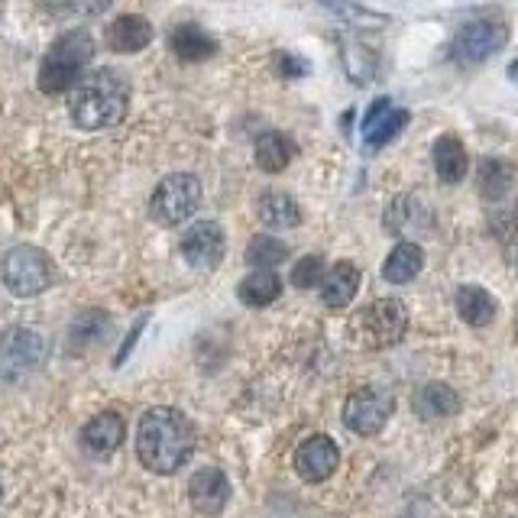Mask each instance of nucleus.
I'll list each match as a JSON object with an SVG mask.
<instances>
[{
	"label": "nucleus",
	"mask_w": 518,
	"mask_h": 518,
	"mask_svg": "<svg viewBox=\"0 0 518 518\" xmlns=\"http://www.w3.org/2000/svg\"><path fill=\"white\" fill-rule=\"evenodd\" d=\"M276 62H279V65H285V68H282L285 75H305V72H308V62H302V59H292V56H279Z\"/></svg>",
	"instance_id": "nucleus-34"
},
{
	"label": "nucleus",
	"mask_w": 518,
	"mask_h": 518,
	"mask_svg": "<svg viewBox=\"0 0 518 518\" xmlns=\"http://www.w3.org/2000/svg\"><path fill=\"white\" fill-rule=\"evenodd\" d=\"M421 269H425V250H421L418 243H412V240H402L399 247H395V250L386 256L383 276H386V282H392V285H405V282H412Z\"/></svg>",
	"instance_id": "nucleus-21"
},
{
	"label": "nucleus",
	"mask_w": 518,
	"mask_h": 518,
	"mask_svg": "<svg viewBox=\"0 0 518 518\" xmlns=\"http://www.w3.org/2000/svg\"><path fill=\"white\" fill-rule=\"evenodd\" d=\"M68 111L81 130L117 127L130 111V81L117 68H94L91 75L75 81L68 94Z\"/></svg>",
	"instance_id": "nucleus-2"
},
{
	"label": "nucleus",
	"mask_w": 518,
	"mask_h": 518,
	"mask_svg": "<svg viewBox=\"0 0 518 518\" xmlns=\"http://www.w3.org/2000/svg\"><path fill=\"white\" fill-rule=\"evenodd\" d=\"M201 195H204V188L192 172L166 175V179L156 185L153 198H149V217L162 227L185 224L188 217H195Z\"/></svg>",
	"instance_id": "nucleus-5"
},
{
	"label": "nucleus",
	"mask_w": 518,
	"mask_h": 518,
	"mask_svg": "<svg viewBox=\"0 0 518 518\" xmlns=\"http://www.w3.org/2000/svg\"><path fill=\"white\" fill-rule=\"evenodd\" d=\"M506 43H509V26L502 20H473L457 30L451 43V56L457 65H480L506 49Z\"/></svg>",
	"instance_id": "nucleus-7"
},
{
	"label": "nucleus",
	"mask_w": 518,
	"mask_h": 518,
	"mask_svg": "<svg viewBox=\"0 0 518 518\" xmlns=\"http://www.w3.org/2000/svg\"><path fill=\"white\" fill-rule=\"evenodd\" d=\"M107 46L114 52H124V56H133V52H143L149 43H153V23L140 13H124L117 17L111 26H107Z\"/></svg>",
	"instance_id": "nucleus-14"
},
{
	"label": "nucleus",
	"mask_w": 518,
	"mask_h": 518,
	"mask_svg": "<svg viewBox=\"0 0 518 518\" xmlns=\"http://www.w3.org/2000/svg\"><path fill=\"white\" fill-rule=\"evenodd\" d=\"M104 331H107V318L98 315V311H88V315H81L72 324V347L75 350H85L91 344H98Z\"/></svg>",
	"instance_id": "nucleus-28"
},
{
	"label": "nucleus",
	"mask_w": 518,
	"mask_h": 518,
	"mask_svg": "<svg viewBox=\"0 0 518 518\" xmlns=\"http://www.w3.org/2000/svg\"><path fill=\"white\" fill-rule=\"evenodd\" d=\"M392 412H395L392 392L379 389V386H366V389H357L347 399V405H344V425L353 434H360V438H373V434H379L389 425Z\"/></svg>",
	"instance_id": "nucleus-8"
},
{
	"label": "nucleus",
	"mask_w": 518,
	"mask_h": 518,
	"mask_svg": "<svg viewBox=\"0 0 518 518\" xmlns=\"http://www.w3.org/2000/svg\"><path fill=\"white\" fill-rule=\"evenodd\" d=\"M179 250L185 256L188 266L195 269H214L224 259V230L214 221H198L185 230V237L179 243Z\"/></svg>",
	"instance_id": "nucleus-9"
},
{
	"label": "nucleus",
	"mask_w": 518,
	"mask_h": 518,
	"mask_svg": "<svg viewBox=\"0 0 518 518\" xmlns=\"http://www.w3.org/2000/svg\"><path fill=\"white\" fill-rule=\"evenodd\" d=\"M509 78L515 81V85H518V59H515V62L509 65Z\"/></svg>",
	"instance_id": "nucleus-35"
},
{
	"label": "nucleus",
	"mask_w": 518,
	"mask_h": 518,
	"mask_svg": "<svg viewBox=\"0 0 518 518\" xmlns=\"http://www.w3.org/2000/svg\"><path fill=\"white\" fill-rule=\"evenodd\" d=\"M195 425L179 408H149L136 428V457L146 470L169 476L182 470L195 454Z\"/></svg>",
	"instance_id": "nucleus-1"
},
{
	"label": "nucleus",
	"mask_w": 518,
	"mask_h": 518,
	"mask_svg": "<svg viewBox=\"0 0 518 518\" xmlns=\"http://www.w3.org/2000/svg\"><path fill=\"white\" fill-rule=\"evenodd\" d=\"M124 431H127V425L117 412H101L81 428V447L94 457H107L124 444Z\"/></svg>",
	"instance_id": "nucleus-13"
},
{
	"label": "nucleus",
	"mask_w": 518,
	"mask_h": 518,
	"mask_svg": "<svg viewBox=\"0 0 518 518\" xmlns=\"http://www.w3.org/2000/svg\"><path fill=\"white\" fill-rule=\"evenodd\" d=\"M337 467H340V451H337L334 438H327V434H315V438H308L295 454V470L305 483L331 480V476L337 473Z\"/></svg>",
	"instance_id": "nucleus-10"
},
{
	"label": "nucleus",
	"mask_w": 518,
	"mask_h": 518,
	"mask_svg": "<svg viewBox=\"0 0 518 518\" xmlns=\"http://www.w3.org/2000/svg\"><path fill=\"white\" fill-rule=\"evenodd\" d=\"M237 295L243 305L250 308H266L282 295V279L272 269H256L253 276H247L237 285Z\"/></svg>",
	"instance_id": "nucleus-25"
},
{
	"label": "nucleus",
	"mask_w": 518,
	"mask_h": 518,
	"mask_svg": "<svg viewBox=\"0 0 518 518\" xmlns=\"http://www.w3.org/2000/svg\"><path fill=\"white\" fill-rule=\"evenodd\" d=\"M188 499H192V506L198 515H221L230 502V480L224 476V470L217 467H201L198 473H192V480H188Z\"/></svg>",
	"instance_id": "nucleus-11"
},
{
	"label": "nucleus",
	"mask_w": 518,
	"mask_h": 518,
	"mask_svg": "<svg viewBox=\"0 0 518 518\" xmlns=\"http://www.w3.org/2000/svg\"><path fill=\"white\" fill-rule=\"evenodd\" d=\"M43 340H39V334L33 331H23V327H17V331H7L4 337H0V366L4 370H33V366L43 360Z\"/></svg>",
	"instance_id": "nucleus-12"
},
{
	"label": "nucleus",
	"mask_w": 518,
	"mask_h": 518,
	"mask_svg": "<svg viewBox=\"0 0 518 518\" xmlns=\"http://www.w3.org/2000/svg\"><path fill=\"white\" fill-rule=\"evenodd\" d=\"M434 172H438V179L447 185H457L467 179L470 159L457 136H441V140L434 143Z\"/></svg>",
	"instance_id": "nucleus-16"
},
{
	"label": "nucleus",
	"mask_w": 518,
	"mask_h": 518,
	"mask_svg": "<svg viewBox=\"0 0 518 518\" xmlns=\"http://www.w3.org/2000/svg\"><path fill=\"white\" fill-rule=\"evenodd\" d=\"M357 292H360V269L347 263V259H340V263H334L324 272L321 298L327 308H347L357 298Z\"/></svg>",
	"instance_id": "nucleus-15"
},
{
	"label": "nucleus",
	"mask_w": 518,
	"mask_h": 518,
	"mask_svg": "<svg viewBox=\"0 0 518 518\" xmlns=\"http://www.w3.org/2000/svg\"><path fill=\"white\" fill-rule=\"evenodd\" d=\"M476 188L486 201H502L512 195L515 188V169L512 162L506 159H483L480 162V172H476Z\"/></svg>",
	"instance_id": "nucleus-19"
},
{
	"label": "nucleus",
	"mask_w": 518,
	"mask_h": 518,
	"mask_svg": "<svg viewBox=\"0 0 518 518\" xmlns=\"http://www.w3.org/2000/svg\"><path fill=\"white\" fill-rule=\"evenodd\" d=\"M0 499H4V489H0Z\"/></svg>",
	"instance_id": "nucleus-36"
},
{
	"label": "nucleus",
	"mask_w": 518,
	"mask_h": 518,
	"mask_svg": "<svg viewBox=\"0 0 518 518\" xmlns=\"http://www.w3.org/2000/svg\"><path fill=\"white\" fill-rule=\"evenodd\" d=\"M324 272H327V266L321 256H302L292 266V285L295 289H315V285H321Z\"/></svg>",
	"instance_id": "nucleus-29"
},
{
	"label": "nucleus",
	"mask_w": 518,
	"mask_h": 518,
	"mask_svg": "<svg viewBox=\"0 0 518 518\" xmlns=\"http://www.w3.org/2000/svg\"><path fill=\"white\" fill-rule=\"evenodd\" d=\"M405 124H408V111H395V107H389V111L376 120V127L370 133H363V140H366V146L379 149V146H386L389 140H395V136L405 130Z\"/></svg>",
	"instance_id": "nucleus-27"
},
{
	"label": "nucleus",
	"mask_w": 518,
	"mask_h": 518,
	"mask_svg": "<svg viewBox=\"0 0 518 518\" xmlns=\"http://www.w3.org/2000/svg\"><path fill=\"white\" fill-rule=\"evenodd\" d=\"M431 214L421 208V201L412 195H399L392 201V208L386 211V230L392 234H418V230H431Z\"/></svg>",
	"instance_id": "nucleus-20"
},
{
	"label": "nucleus",
	"mask_w": 518,
	"mask_h": 518,
	"mask_svg": "<svg viewBox=\"0 0 518 518\" xmlns=\"http://www.w3.org/2000/svg\"><path fill=\"white\" fill-rule=\"evenodd\" d=\"M415 412L425 418V421H434V418H451L457 415V408H460V399H457V392L451 386H444V383H428V386H421L415 392Z\"/></svg>",
	"instance_id": "nucleus-22"
},
{
	"label": "nucleus",
	"mask_w": 518,
	"mask_h": 518,
	"mask_svg": "<svg viewBox=\"0 0 518 518\" xmlns=\"http://www.w3.org/2000/svg\"><path fill=\"white\" fill-rule=\"evenodd\" d=\"M515 269H518V256H515Z\"/></svg>",
	"instance_id": "nucleus-37"
},
{
	"label": "nucleus",
	"mask_w": 518,
	"mask_h": 518,
	"mask_svg": "<svg viewBox=\"0 0 518 518\" xmlns=\"http://www.w3.org/2000/svg\"><path fill=\"white\" fill-rule=\"evenodd\" d=\"M408 331V311L399 298H379L366 305L357 318L350 321V334L366 350H383L399 344Z\"/></svg>",
	"instance_id": "nucleus-4"
},
{
	"label": "nucleus",
	"mask_w": 518,
	"mask_h": 518,
	"mask_svg": "<svg viewBox=\"0 0 518 518\" xmlns=\"http://www.w3.org/2000/svg\"><path fill=\"white\" fill-rule=\"evenodd\" d=\"M389 107H392V101H389V98L373 101V104H370V111H366V117H363V133H370V130L376 127V120L383 117V114L389 111Z\"/></svg>",
	"instance_id": "nucleus-32"
},
{
	"label": "nucleus",
	"mask_w": 518,
	"mask_h": 518,
	"mask_svg": "<svg viewBox=\"0 0 518 518\" xmlns=\"http://www.w3.org/2000/svg\"><path fill=\"white\" fill-rule=\"evenodd\" d=\"M0 276H4V285L10 295L17 298H33V295H43L56 269H52V259L36 250V247H13L4 256V266H0Z\"/></svg>",
	"instance_id": "nucleus-6"
},
{
	"label": "nucleus",
	"mask_w": 518,
	"mask_h": 518,
	"mask_svg": "<svg viewBox=\"0 0 518 518\" xmlns=\"http://www.w3.org/2000/svg\"><path fill=\"white\" fill-rule=\"evenodd\" d=\"M253 156H256L259 169L269 172V175H276V172H282L295 159V143H292V136H285L279 130H269L263 136H256Z\"/></svg>",
	"instance_id": "nucleus-17"
},
{
	"label": "nucleus",
	"mask_w": 518,
	"mask_h": 518,
	"mask_svg": "<svg viewBox=\"0 0 518 518\" xmlns=\"http://www.w3.org/2000/svg\"><path fill=\"white\" fill-rule=\"evenodd\" d=\"M36 4L46 13H52V17H65V13H72L75 0H36Z\"/></svg>",
	"instance_id": "nucleus-33"
},
{
	"label": "nucleus",
	"mask_w": 518,
	"mask_h": 518,
	"mask_svg": "<svg viewBox=\"0 0 518 518\" xmlns=\"http://www.w3.org/2000/svg\"><path fill=\"white\" fill-rule=\"evenodd\" d=\"M169 46H172V52L182 62H204V59H211L214 52H217L214 39L204 30H198V26H192V23L179 26V30L169 36Z\"/></svg>",
	"instance_id": "nucleus-24"
},
{
	"label": "nucleus",
	"mask_w": 518,
	"mask_h": 518,
	"mask_svg": "<svg viewBox=\"0 0 518 518\" xmlns=\"http://www.w3.org/2000/svg\"><path fill=\"white\" fill-rule=\"evenodd\" d=\"M259 221L272 230H292V227L302 224V208H298L292 195L266 192L263 198H259Z\"/></svg>",
	"instance_id": "nucleus-23"
},
{
	"label": "nucleus",
	"mask_w": 518,
	"mask_h": 518,
	"mask_svg": "<svg viewBox=\"0 0 518 518\" xmlns=\"http://www.w3.org/2000/svg\"><path fill=\"white\" fill-rule=\"evenodd\" d=\"M285 259H289V247L276 237H253L247 247V263L256 269H276Z\"/></svg>",
	"instance_id": "nucleus-26"
},
{
	"label": "nucleus",
	"mask_w": 518,
	"mask_h": 518,
	"mask_svg": "<svg viewBox=\"0 0 518 518\" xmlns=\"http://www.w3.org/2000/svg\"><path fill=\"white\" fill-rule=\"evenodd\" d=\"M94 59V36L88 30H68L49 46L39 65L36 85L43 94H65L75 88V81Z\"/></svg>",
	"instance_id": "nucleus-3"
},
{
	"label": "nucleus",
	"mask_w": 518,
	"mask_h": 518,
	"mask_svg": "<svg viewBox=\"0 0 518 518\" xmlns=\"http://www.w3.org/2000/svg\"><path fill=\"white\" fill-rule=\"evenodd\" d=\"M0 13H4V4H0Z\"/></svg>",
	"instance_id": "nucleus-38"
},
{
	"label": "nucleus",
	"mask_w": 518,
	"mask_h": 518,
	"mask_svg": "<svg viewBox=\"0 0 518 518\" xmlns=\"http://www.w3.org/2000/svg\"><path fill=\"white\" fill-rule=\"evenodd\" d=\"M321 7H327L331 13H337V17H344L350 23H383V17L373 10H366L363 4H357V0H318Z\"/></svg>",
	"instance_id": "nucleus-30"
},
{
	"label": "nucleus",
	"mask_w": 518,
	"mask_h": 518,
	"mask_svg": "<svg viewBox=\"0 0 518 518\" xmlns=\"http://www.w3.org/2000/svg\"><path fill=\"white\" fill-rule=\"evenodd\" d=\"M146 321H149V318H136V324L130 327V334H127V340H124V347L117 350V357H114V366H120V363H124V360L130 357V350L136 347V340H140V334H143Z\"/></svg>",
	"instance_id": "nucleus-31"
},
{
	"label": "nucleus",
	"mask_w": 518,
	"mask_h": 518,
	"mask_svg": "<svg viewBox=\"0 0 518 518\" xmlns=\"http://www.w3.org/2000/svg\"><path fill=\"white\" fill-rule=\"evenodd\" d=\"M496 298L480 285H460L457 289V315L470 327H489L496 321Z\"/></svg>",
	"instance_id": "nucleus-18"
}]
</instances>
